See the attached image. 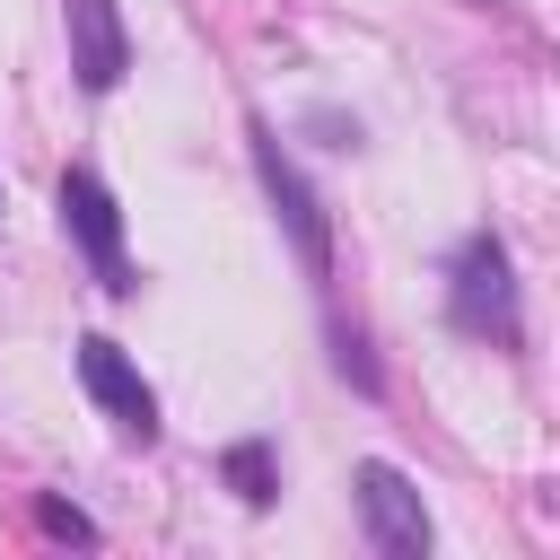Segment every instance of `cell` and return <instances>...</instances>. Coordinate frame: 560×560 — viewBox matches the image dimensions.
<instances>
[{
  "instance_id": "cell-1",
  "label": "cell",
  "mask_w": 560,
  "mask_h": 560,
  "mask_svg": "<svg viewBox=\"0 0 560 560\" xmlns=\"http://www.w3.org/2000/svg\"><path fill=\"white\" fill-rule=\"evenodd\" d=\"M446 315H455L472 341L516 350V280H508V245H499L490 228L464 236V254H455V289H446Z\"/></svg>"
},
{
  "instance_id": "cell-2",
  "label": "cell",
  "mask_w": 560,
  "mask_h": 560,
  "mask_svg": "<svg viewBox=\"0 0 560 560\" xmlns=\"http://www.w3.org/2000/svg\"><path fill=\"white\" fill-rule=\"evenodd\" d=\"M245 140H254V175H262V192H271V210H280V228L298 236V262H306L315 280H332V228H324V210H315V192H306V175H298V158L280 149V131H271V122H254Z\"/></svg>"
},
{
  "instance_id": "cell-3",
  "label": "cell",
  "mask_w": 560,
  "mask_h": 560,
  "mask_svg": "<svg viewBox=\"0 0 560 560\" xmlns=\"http://www.w3.org/2000/svg\"><path fill=\"white\" fill-rule=\"evenodd\" d=\"M52 201H61V228L79 236V254L96 262V289H105V298H131V262H122V210H114V192H105L88 166H70Z\"/></svg>"
},
{
  "instance_id": "cell-4",
  "label": "cell",
  "mask_w": 560,
  "mask_h": 560,
  "mask_svg": "<svg viewBox=\"0 0 560 560\" xmlns=\"http://www.w3.org/2000/svg\"><path fill=\"white\" fill-rule=\"evenodd\" d=\"M350 481H359V516H368V542H376L385 560H420V551H429V508H420V490H411L394 464H376V455H368Z\"/></svg>"
},
{
  "instance_id": "cell-5",
  "label": "cell",
  "mask_w": 560,
  "mask_h": 560,
  "mask_svg": "<svg viewBox=\"0 0 560 560\" xmlns=\"http://www.w3.org/2000/svg\"><path fill=\"white\" fill-rule=\"evenodd\" d=\"M79 385H88V394L114 411V429H122V438H140V446L158 438V394H149V376L122 359V341L88 332V341H79Z\"/></svg>"
},
{
  "instance_id": "cell-6",
  "label": "cell",
  "mask_w": 560,
  "mask_h": 560,
  "mask_svg": "<svg viewBox=\"0 0 560 560\" xmlns=\"http://www.w3.org/2000/svg\"><path fill=\"white\" fill-rule=\"evenodd\" d=\"M70 70H79L88 96L122 88V70H131V35H122V9H114V0H70Z\"/></svg>"
},
{
  "instance_id": "cell-7",
  "label": "cell",
  "mask_w": 560,
  "mask_h": 560,
  "mask_svg": "<svg viewBox=\"0 0 560 560\" xmlns=\"http://www.w3.org/2000/svg\"><path fill=\"white\" fill-rule=\"evenodd\" d=\"M228 490H236L245 508H271V490H280V472H271V446H262V438H245V446H228Z\"/></svg>"
},
{
  "instance_id": "cell-8",
  "label": "cell",
  "mask_w": 560,
  "mask_h": 560,
  "mask_svg": "<svg viewBox=\"0 0 560 560\" xmlns=\"http://www.w3.org/2000/svg\"><path fill=\"white\" fill-rule=\"evenodd\" d=\"M35 525H44L52 542H96V525H88L79 508H61V499H35Z\"/></svg>"
}]
</instances>
